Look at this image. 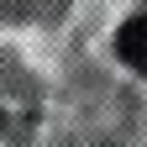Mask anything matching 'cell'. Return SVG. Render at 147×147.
Masks as SVG:
<instances>
[{"label": "cell", "mask_w": 147, "mask_h": 147, "mask_svg": "<svg viewBox=\"0 0 147 147\" xmlns=\"http://www.w3.org/2000/svg\"><path fill=\"white\" fill-rule=\"evenodd\" d=\"M116 53H121V63H131L137 74H147V16H131V21L121 26Z\"/></svg>", "instance_id": "cell-1"}]
</instances>
